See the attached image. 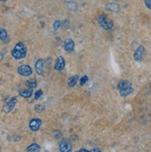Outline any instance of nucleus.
Returning a JSON list of instances; mask_svg holds the SVG:
<instances>
[{
    "mask_svg": "<svg viewBox=\"0 0 151 152\" xmlns=\"http://www.w3.org/2000/svg\"><path fill=\"white\" fill-rule=\"evenodd\" d=\"M4 57V53H0V61H1Z\"/></svg>",
    "mask_w": 151,
    "mask_h": 152,
    "instance_id": "nucleus-24",
    "label": "nucleus"
},
{
    "mask_svg": "<svg viewBox=\"0 0 151 152\" xmlns=\"http://www.w3.org/2000/svg\"><path fill=\"white\" fill-rule=\"evenodd\" d=\"M17 102H18V98H17L16 96L11 97L10 99L8 100V101H7L6 103L4 104V108H3L4 112L7 113H8L10 112H11V111L13 110V108L15 107Z\"/></svg>",
    "mask_w": 151,
    "mask_h": 152,
    "instance_id": "nucleus-6",
    "label": "nucleus"
},
{
    "mask_svg": "<svg viewBox=\"0 0 151 152\" xmlns=\"http://www.w3.org/2000/svg\"><path fill=\"white\" fill-rule=\"evenodd\" d=\"M63 46H64V49L67 53H72L73 52L74 50V47H75V43H74V41L73 39H66L64 41V43H63Z\"/></svg>",
    "mask_w": 151,
    "mask_h": 152,
    "instance_id": "nucleus-10",
    "label": "nucleus"
},
{
    "mask_svg": "<svg viewBox=\"0 0 151 152\" xmlns=\"http://www.w3.org/2000/svg\"><path fill=\"white\" fill-rule=\"evenodd\" d=\"M78 76H73V77H70L68 80V85L70 87H74L78 81Z\"/></svg>",
    "mask_w": 151,
    "mask_h": 152,
    "instance_id": "nucleus-17",
    "label": "nucleus"
},
{
    "mask_svg": "<svg viewBox=\"0 0 151 152\" xmlns=\"http://www.w3.org/2000/svg\"><path fill=\"white\" fill-rule=\"evenodd\" d=\"M34 111L36 112V113H42L43 111H45V106L42 105V104H37V105H35V107H34Z\"/></svg>",
    "mask_w": 151,
    "mask_h": 152,
    "instance_id": "nucleus-18",
    "label": "nucleus"
},
{
    "mask_svg": "<svg viewBox=\"0 0 151 152\" xmlns=\"http://www.w3.org/2000/svg\"><path fill=\"white\" fill-rule=\"evenodd\" d=\"M27 55V47L22 42H19L15 44L14 48L11 51V56L16 60H21L25 58Z\"/></svg>",
    "mask_w": 151,
    "mask_h": 152,
    "instance_id": "nucleus-1",
    "label": "nucleus"
},
{
    "mask_svg": "<svg viewBox=\"0 0 151 152\" xmlns=\"http://www.w3.org/2000/svg\"><path fill=\"white\" fill-rule=\"evenodd\" d=\"M60 27H61V21L57 20L54 22V24H53V30H54L55 31H58L60 29Z\"/></svg>",
    "mask_w": 151,
    "mask_h": 152,
    "instance_id": "nucleus-19",
    "label": "nucleus"
},
{
    "mask_svg": "<svg viewBox=\"0 0 151 152\" xmlns=\"http://www.w3.org/2000/svg\"><path fill=\"white\" fill-rule=\"evenodd\" d=\"M91 151H101V149H99V148H92Z\"/></svg>",
    "mask_w": 151,
    "mask_h": 152,
    "instance_id": "nucleus-25",
    "label": "nucleus"
},
{
    "mask_svg": "<svg viewBox=\"0 0 151 152\" xmlns=\"http://www.w3.org/2000/svg\"><path fill=\"white\" fill-rule=\"evenodd\" d=\"M79 151H86L87 152L88 150L87 149H84V148H81V149H79Z\"/></svg>",
    "mask_w": 151,
    "mask_h": 152,
    "instance_id": "nucleus-26",
    "label": "nucleus"
},
{
    "mask_svg": "<svg viewBox=\"0 0 151 152\" xmlns=\"http://www.w3.org/2000/svg\"><path fill=\"white\" fill-rule=\"evenodd\" d=\"M88 81V77L87 76H84L80 78V85L81 86H84L86 82Z\"/></svg>",
    "mask_w": 151,
    "mask_h": 152,
    "instance_id": "nucleus-20",
    "label": "nucleus"
},
{
    "mask_svg": "<svg viewBox=\"0 0 151 152\" xmlns=\"http://www.w3.org/2000/svg\"><path fill=\"white\" fill-rule=\"evenodd\" d=\"M106 7H107V10L111 12H118L120 10V6L117 3H108Z\"/></svg>",
    "mask_w": 151,
    "mask_h": 152,
    "instance_id": "nucleus-13",
    "label": "nucleus"
},
{
    "mask_svg": "<svg viewBox=\"0 0 151 152\" xmlns=\"http://www.w3.org/2000/svg\"><path fill=\"white\" fill-rule=\"evenodd\" d=\"M40 149H41V148L37 144V143H33V144H31L27 148H26V150H27V151H33V152L39 151Z\"/></svg>",
    "mask_w": 151,
    "mask_h": 152,
    "instance_id": "nucleus-16",
    "label": "nucleus"
},
{
    "mask_svg": "<svg viewBox=\"0 0 151 152\" xmlns=\"http://www.w3.org/2000/svg\"><path fill=\"white\" fill-rule=\"evenodd\" d=\"M146 55H147L146 48L143 45H140L137 47V49L134 53V59L136 62H141L144 60V58L146 57Z\"/></svg>",
    "mask_w": 151,
    "mask_h": 152,
    "instance_id": "nucleus-4",
    "label": "nucleus"
},
{
    "mask_svg": "<svg viewBox=\"0 0 151 152\" xmlns=\"http://www.w3.org/2000/svg\"><path fill=\"white\" fill-rule=\"evenodd\" d=\"M1 1H2V2H7V0H1Z\"/></svg>",
    "mask_w": 151,
    "mask_h": 152,
    "instance_id": "nucleus-27",
    "label": "nucleus"
},
{
    "mask_svg": "<svg viewBox=\"0 0 151 152\" xmlns=\"http://www.w3.org/2000/svg\"><path fill=\"white\" fill-rule=\"evenodd\" d=\"M42 126V120L40 118H33L29 123V127L33 132H36Z\"/></svg>",
    "mask_w": 151,
    "mask_h": 152,
    "instance_id": "nucleus-8",
    "label": "nucleus"
},
{
    "mask_svg": "<svg viewBox=\"0 0 151 152\" xmlns=\"http://www.w3.org/2000/svg\"><path fill=\"white\" fill-rule=\"evenodd\" d=\"M117 88L119 89L120 94L121 97H127L134 92V88H132V85L130 81H128V80H122V81L119 82Z\"/></svg>",
    "mask_w": 151,
    "mask_h": 152,
    "instance_id": "nucleus-2",
    "label": "nucleus"
},
{
    "mask_svg": "<svg viewBox=\"0 0 151 152\" xmlns=\"http://www.w3.org/2000/svg\"><path fill=\"white\" fill-rule=\"evenodd\" d=\"M59 150L61 152H70L73 150V145L72 142L67 138H62L58 144Z\"/></svg>",
    "mask_w": 151,
    "mask_h": 152,
    "instance_id": "nucleus-5",
    "label": "nucleus"
},
{
    "mask_svg": "<svg viewBox=\"0 0 151 152\" xmlns=\"http://www.w3.org/2000/svg\"><path fill=\"white\" fill-rule=\"evenodd\" d=\"M145 5L148 10H151V0H145Z\"/></svg>",
    "mask_w": 151,
    "mask_h": 152,
    "instance_id": "nucleus-23",
    "label": "nucleus"
},
{
    "mask_svg": "<svg viewBox=\"0 0 151 152\" xmlns=\"http://www.w3.org/2000/svg\"><path fill=\"white\" fill-rule=\"evenodd\" d=\"M42 95H43L42 89H39V91H37L36 92H34V100H38Z\"/></svg>",
    "mask_w": 151,
    "mask_h": 152,
    "instance_id": "nucleus-21",
    "label": "nucleus"
},
{
    "mask_svg": "<svg viewBox=\"0 0 151 152\" xmlns=\"http://www.w3.org/2000/svg\"><path fill=\"white\" fill-rule=\"evenodd\" d=\"M0 2H1V0H0Z\"/></svg>",
    "mask_w": 151,
    "mask_h": 152,
    "instance_id": "nucleus-28",
    "label": "nucleus"
},
{
    "mask_svg": "<svg viewBox=\"0 0 151 152\" xmlns=\"http://www.w3.org/2000/svg\"><path fill=\"white\" fill-rule=\"evenodd\" d=\"M65 65H66V61L64 59L63 56H58L56 60V63H55V66H54V68L55 70L57 71H61L63 70L64 67H65Z\"/></svg>",
    "mask_w": 151,
    "mask_h": 152,
    "instance_id": "nucleus-11",
    "label": "nucleus"
},
{
    "mask_svg": "<svg viewBox=\"0 0 151 152\" xmlns=\"http://www.w3.org/2000/svg\"><path fill=\"white\" fill-rule=\"evenodd\" d=\"M0 41L4 42H7L10 41V36L5 29H0Z\"/></svg>",
    "mask_w": 151,
    "mask_h": 152,
    "instance_id": "nucleus-14",
    "label": "nucleus"
},
{
    "mask_svg": "<svg viewBox=\"0 0 151 152\" xmlns=\"http://www.w3.org/2000/svg\"><path fill=\"white\" fill-rule=\"evenodd\" d=\"M35 72L38 76H42L44 74V69H45V61L43 59H38L36 62H35Z\"/></svg>",
    "mask_w": 151,
    "mask_h": 152,
    "instance_id": "nucleus-9",
    "label": "nucleus"
},
{
    "mask_svg": "<svg viewBox=\"0 0 151 152\" xmlns=\"http://www.w3.org/2000/svg\"><path fill=\"white\" fill-rule=\"evenodd\" d=\"M25 84H26V86H27L29 88H34L37 87V81H36V79H35V78L28 79L27 81L25 82Z\"/></svg>",
    "mask_w": 151,
    "mask_h": 152,
    "instance_id": "nucleus-15",
    "label": "nucleus"
},
{
    "mask_svg": "<svg viewBox=\"0 0 151 152\" xmlns=\"http://www.w3.org/2000/svg\"><path fill=\"white\" fill-rule=\"evenodd\" d=\"M98 23L102 27V29L106 31H110L113 28L112 20H110L108 18V16L105 14H102L98 17Z\"/></svg>",
    "mask_w": 151,
    "mask_h": 152,
    "instance_id": "nucleus-3",
    "label": "nucleus"
},
{
    "mask_svg": "<svg viewBox=\"0 0 151 152\" xmlns=\"http://www.w3.org/2000/svg\"><path fill=\"white\" fill-rule=\"evenodd\" d=\"M19 94L20 96H21L22 98H25V99H28V98L32 97L33 92V88H28V89H20L19 91Z\"/></svg>",
    "mask_w": 151,
    "mask_h": 152,
    "instance_id": "nucleus-12",
    "label": "nucleus"
},
{
    "mask_svg": "<svg viewBox=\"0 0 151 152\" xmlns=\"http://www.w3.org/2000/svg\"><path fill=\"white\" fill-rule=\"evenodd\" d=\"M18 73L22 77H29L33 74V69L29 65H21L17 69Z\"/></svg>",
    "mask_w": 151,
    "mask_h": 152,
    "instance_id": "nucleus-7",
    "label": "nucleus"
},
{
    "mask_svg": "<svg viewBox=\"0 0 151 152\" xmlns=\"http://www.w3.org/2000/svg\"><path fill=\"white\" fill-rule=\"evenodd\" d=\"M53 136H54L55 138H59V137H61V133L58 130H55L53 132Z\"/></svg>",
    "mask_w": 151,
    "mask_h": 152,
    "instance_id": "nucleus-22",
    "label": "nucleus"
}]
</instances>
